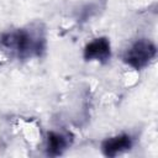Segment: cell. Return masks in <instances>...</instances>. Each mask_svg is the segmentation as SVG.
Segmentation results:
<instances>
[{
	"mask_svg": "<svg viewBox=\"0 0 158 158\" xmlns=\"http://www.w3.org/2000/svg\"><path fill=\"white\" fill-rule=\"evenodd\" d=\"M73 136L68 132L49 131L47 133V146L46 152L51 157H58L64 153V151L72 144Z\"/></svg>",
	"mask_w": 158,
	"mask_h": 158,
	"instance_id": "cell-5",
	"label": "cell"
},
{
	"mask_svg": "<svg viewBox=\"0 0 158 158\" xmlns=\"http://www.w3.org/2000/svg\"><path fill=\"white\" fill-rule=\"evenodd\" d=\"M133 141L132 137L127 133H121L110 138H106L101 143V152L104 156L114 158L123 152H127L132 148Z\"/></svg>",
	"mask_w": 158,
	"mask_h": 158,
	"instance_id": "cell-4",
	"label": "cell"
},
{
	"mask_svg": "<svg viewBox=\"0 0 158 158\" xmlns=\"http://www.w3.org/2000/svg\"><path fill=\"white\" fill-rule=\"evenodd\" d=\"M157 56L156 44L147 38H139L135 41L123 53L122 60L131 68L141 70L146 68Z\"/></svg>",
	"mask_w": 158,
	"mask_h": 158,
	"instance_id": "cell-2",
	"label": "cell"
},
{
	"mask_svg": "<svg viewBox=\"0 0 158 158\" xmlns=\"http://www.w3.org/2000/svg\"><path fill=\"white\" fill-rule=\"evenodd\" d=\"M84 59L85 60H98L106 63L111 57L110 41L106 37H98L89 42L84 47Z\"/></svg>",
	"mask_w": 158,
	"mask_h": 158,
	"instance_id": "cell-3",
	"label": "cell"
},
{
	"mask_svg": "<svg viewBox=\"0 0 158 158\" xmlns=\"http://www.w3.org/2000/svg\"><path fill=\"white\" fill-rule=\"evenodd\" d=\"M46 30L41 22L0 35V48L19 59L42 57L46 52Z\"/></svg>",
	"mask_w": 158,
	"mask_h": 158,
	"instance_id": "cell-1",
	"label": "cell"
}]
</instances>
